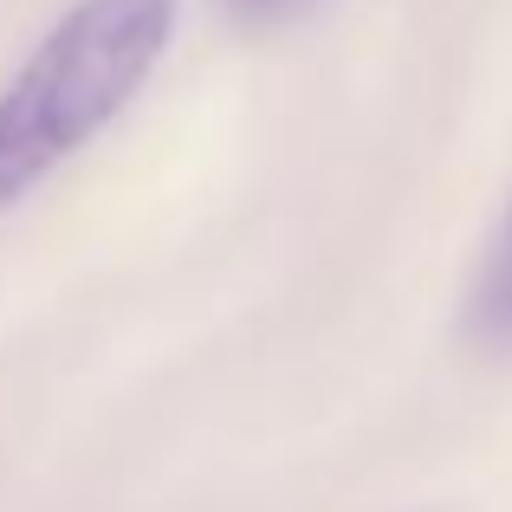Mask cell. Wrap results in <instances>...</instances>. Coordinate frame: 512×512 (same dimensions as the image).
I'll return each instance as SVG.
<instances>
[{"label": "cell", "instance_id": "cell-3", "mask_svg": "<svg viewBox=\"0 0 512 512\" xmlns=\"http://www.w3.org/2000/svg\"><path fill=\"white\" fill-rule=\"evenodd\" d=\"M221 7H227V20L247 26V33H273V26H286V20H299V13H312L318 0H221Z\"/></svg>", "mask_w": 512, "mask_h": 512}, {"label": "cell", "instance_id": "cell-4", "mask_svg": "<svg viewBox=\"0 0 512 512\" xmlns=\"http://www.w3.org/2000/svg\"><path fill=\"white\" fill-rule=\"evenodd\" d=\"M506 234H512V227H506Z\"/></svg>", "mask_w": 512, "mask_h": 512}, {"label": "cell", "instance_id": "cell-2", "mask_svg": "<svg viewBox=\"0 0 512 512\" xmlns=\"http://www.w3.org/2000/svg\"><path fill=\"white\" fill-rule=\"evenodd\" d=\"M467 325H474L480 338H493V344H506V338H512V234L500 240V247H493L487 273H480Z\"/></svg>", "mask_w": 512, "mask_h": 512}, {"label": "cell", "instance_id": "cell-1", "mask_svg": "<svg viewBox=\"0 0 512 512\" xmlns=\"http://www.w3.org/2000/svg\"><path fill=\"white\" fill-rule=\"evenodd\" d=\"M182 0H72L0 85V221L98 143L163 65Z\"/></svg>", "mask_w": 512, "mask_h": 512}]
</instances>
